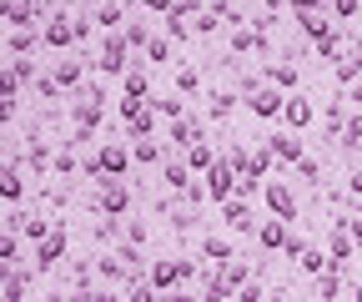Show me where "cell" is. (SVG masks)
Wrapping results in <instances>:
<instances>
[{
  "mask_svg": "<svg viewBox=\"0 0 362 302\" xmlns=\"http://www.w3.org/2000/svg\"><path fill=\"white\" fill-rule=\"evenodd\" d=\"M206 182H211L206 192H211L216 202H226V197H232V187H237V166H232V161H211V177H206Z\"/></svg>",
  "mask_w": 362,
  "mask_h": 302,
  "instance_id": "obj_1",
  "label": "cell"
},
{
  "mask_svg": "<svg viewBox=\"0 0 362 302\" xmlns=\"http://www.w3.org/2000/svg\"><path fill=\"white\" fill-rule=\"evenodd\" d=\"M267 207L277 211V222H292V217H297V197H292V187L272 182V187H267Z\"/></svg>",
  "mask_w": 362,
  "mask_h": 302,
  "instance_id": "obj_2",
  "label": "cell"
},
{
  "mask_svg": "<svg viewBox=\"0 0 362 302\" xmlns=\"http://www.w3.org/2000/svg\"><path fill=\"white\" fill-rule=\"evenodd\" d=\"M257 116H282V106H287V96H277V91H272V86H262V91L247 101Z\"/></svg>",
  "mask_w": 362,
  "mask_h": 302,
  "instance_id": "obj_3",
  "label": "cell"
},
{
  "mask_svg": "<svg viewBox=\"0 0 362 302\" xmlns=\"http://www.w3.org/2000/svg\"><path fill=\"white\" fill-rule=\"evenodd\" d=\"M61 252H66V232H45L40 237V267H56Z\"/></svg>",
  "mask_w": 362,
  "mask_h": 302,
  "instance_id": "obj_4",
  "label": "cell"
},
{
  "mask_svg": "<svg viewBox=\"0 0 362 302\" xmlns=\"http://www.w3.org/2000/svg\"><path fill=\"white\" fill-rule=\"evenodd\" d=\"M267 151H272V156H282V161H302V141H297V137H272Z\"/></svg>",
  "mask_w": 362,
  "mask_h": 302,
  "instance_id": "obj_5",
  "label": "cell"
},
{
  "mask_svg": "<svg viewBox=\"0 0 362 302\" xmlns=\"http://www.w3.org/2000/svg\"><path fill=\"white\" fill-rule=\"evenodd\" d=\"M21 166H0V197H6V202H16L21 197Z\"/></svg>",
  "mask_w": 362,
  "mask_h": 302,
  "instance_id": "obj_6",
  "label": "cell"
},
{
  "mask_svg": "<svg viewBox=\"0 0 362 302\" xmlns=\"http://www.w3.org/2000/svg\"><path fill=\"white\" fill-rule=\"evenodd\" d=\"M282 116H287L292 126H307V121H312V106H307V96H287V106H282Z\"/></svg>",
  "mask_w": 362,
  "mask_h": 302,
  "instance_id": "obj_7",
  "label": "cell"
},
{
  "mask_svg": "<svg viewBox=\"0 0 362 302\" xmlns=\"http://www.w3.org/2000/svg\"><path fill=\"white\" fill-rule=\"evenodd\" d=\"M221 217L232 222L237 232H247V227H252V217H247V207H242V202H226V207H221Z\"/></svg>",
  "mask_w": 362,
  "mask_h": 302,
  "instance_id": "obj_8",
  "label": "cell"
},
{
  "mask_svg": "<svg viewBox=\"0 0 362 302\" xmlns=\"http://www.w3.org/2000/svg\"><path fill=\"white\" fill-rule=\"evenodd\" d=\"M202 252L211 257V262H221V267L232 262V242H221V237H206V247H202Z\"/></svg>",
  "mask_w": 362,
  "mask_h": 302,
  "instance_id": "obj_9",
  "label": "cell"
},
{
  "mask_svg": "<svg viewBox=\"0 0 362 302\" xmlns=\"http://www.w3.org/2000/svg\"><path fill=\"white\" fill-rule=\"evenodd\" d=\"M187 272H192V267H187V262H161V267H156V272H151V277H156V282H161V287H166V282H176V277H187Z\"/></svg>",
  "mask_w": 362,
  "mask_h": 302,
  "instance_id": "obj_10",
  "label": "cell"
},
{
  "mask_svg": "<svg viewBox=\"0 0 362 302\" xmlns=\"http://www.w3.org/2000/svg\"><path fill=\"white\" fill-rule=\"evenodd\" d=\"M101 166H106V171H121V166H126V151H121V146H101V161H96V171H101Z\"/></svg>",
  "mask_w": 362,
  "mask_h": 302,
  "instance_id": "obj_11",
  "label": "cell"
},
{
  "mask_svg": "<svg viewBox=\"0 0 362 302\" xmlns=\"http://www.w3.org/2000/svg\"><path fill=\"white\" fill-rule=\"evenodd\" d=\"M101 207H106V211H121V207H126V187H121V182H106V197H101Z\"/></svg>",
  "mask_w": 362,
  "mask_h": 302,
  "instance_id": "obj_12",
  "label": "cell"
},
{
  "mask_svg": "<svg viewBox=\"0 0 362 302\" xmlns=\"http://www.w3.org/2000/svg\"><path fill=\"white\" fill-rule=\"evenodd\" d=\"M262 247H287V227L282 222H267L262 227Z\"/></svg>",
  "mask_w": 362,
  "mask_h": 302,
  "instance_id": "obj_13",
  "label": "cell"
},
{
  "mask_svg": "<svg viewBox=\"0 0 362 302\" xmlns=\"http://www.w3.org/2000/svg\"><path fill=\"white\" fill-rule=\"evenodd\" d=\"M171 141H181V146H197V121H176V126H171Z\"/></svg>",
  "mask_w": 362,
  "mask_h": 302,
  "instance_id": "obj_14",
  "label": "cell"
},
{
  "mask_svg": "<svg viewBox=\"0 0 362 302\" xmlns=\"http://www.w3.org/2000/svg\"><path fill=\"white\" fill-rule=\"evenodd\" d=\"M146 91H151L146 71H131V76H126V96H146Z\"/></svg>",
  "mask_w": 362,
  "mask_h": 302,
  "instance_id": "obj_15",
  "label": "cell"
},
{
  "mask_svg": "<svg viewBox=\"0 0 362 302\" xmlns=\"http://www.w3.org/2000/svg\"><path fill=\"white\" fill-rule=\"evenodd\" d=\"M317 51H322V56H342V35H337V30H327L322 40H317Z\"/></svg>",
  "mask_w": 362,
  "mask_h": 302,
  "instance_id": "obj_16",
  "label": "cell"
},
{
  "mask_svg": "<svg viewBox=\"0 0 362 302\" xmlns=\"http://www.w3.org/2000/svg\"><path fill=\"white\" fill-rule=\"evenodd\" d=\"M71 35H76V25H61V21H56L51 30H45V40H51V46H66Z\"/></svg>",
  "mask_w": 362,
  "mask_h": 302,
  "instance_id": "obj_17",
  "label": "cell"
},
{
  "mask_svg": "<svg viewBox=\"0 0 362 302\" xmlns=\"http://www.w3.org/2000/svg\"><path fill=\"white\" fill-rule=\"evenodd\" d=\"M332 262V257H322V252H302V272H322Z\"/></svg>",
  "mask_w": 362,
  "mask_h": 302,
  "instance_id": "obj_18",
  "label": "cell"
},
{
  "mask_svg": "<svg viewBox=\"0 0 362 302\" xmlns=\"http://www.w3.org/2000/svg\"><path fill=\"white\" fill-rule=\"evenodd\" d=\"M126 61H121V40H111V46H106V61H101V71H121Z\"/></svg>",
  "mask_w": 362,
  "mask_h": 302,
  "instance_id": "obj_19",
  "label": "cell"
},
{
  "mask_svg": "<svg viewBox=\"0 0 362 302\" xmlns=\"http://www.w3.org/2000/svg\"><path fill=\"white\" fill-rule=\"evenodd\" d=\"M362 76V61H347V66H337V86H347V81H357Z\"/></svg>",
  "mask_w": 362,
  "mask_h": 302,
  "instance_id": "obj_20",
  "label": "cell"
},
{
  "mask_svg": "<svg viewBox=\"0 0 362 302\" xmlns=\"http://www.w3.org/2000/svg\"><path fill=\"white\" fill-rule=\"evenodd\" d=\"M166 187H176V192L187 187V166H166Z\"/></svg>",
  "mask_w": 362,
  "mask_h": 302,
  "instance_id": "obj_21",
  "label": "cell"
},
{
  "mask_svg": "<svg viewBox=\"0 0 362 302\" xmlns=\"http://www.w3.org/2000/svg\"><path fill=\"white\" fill-rule=\"evenodd\" d=\"M272 81H277V86H292L297 71H292V66H272Z\"/></svg>",
  "mask_w": 362,
  "mask_h": 302,
  "instance_id": "obj_22",
  "label": "cell"
},
{
  "mask_svg": "<svg viewBox=\"0 0 362 302\" xmlns=\"http://www.w3.org/2000/svg\"><path fill=\"white\" fill-rule=\"evenodd\" d=\"M192 166H211V146L197 141V146H192Z\"/></svg>",
  "mask_w": 362,
  "mask_h": 302,
  "instance_id": "obj_23",
  "label": "cell"
},
{
  "mask_svg": "<svg viewBox=\"0 0 362 302\" xmlns=\"http://www.w3.org/2000/svg\"><path fill=\"white\" fill-rule=\"evenodd\" d=\"M156 156H161V151H156L151 141H136V161H156Z\"/></svg>",
  "mask_w": 362,
  "mask_h": 302,
  "instance_id": "obj_24",
  "label": "cell"
},
{
  "mask_svg": "<svg viewBox=\"0 0 362 302\" xmlns=\"http://www.w3.org/2000/svg\"><path fill=\"white\" fill-rule=\"evenodd\" d=\"M76 76H81V71H76V66H61V71H56V86H71V81H76Z\"/></svg>",
  "mask_w": 362,
  "mask_h": 302,
  "instance_id": "obj_25",
  "label": "cell"
},
{
  "mask_svg": "<svg viewBox=\"0 0 362 302\" xmlns=\"http://www.w3.org/2000/svg\"><path fill=\"white\" fill-rule=\"evenodd\" d=\"M337 277H342V272H332V277H322V297H337V287H342Z\"/></svg>",
  "mask_w": 362,
  "mask_h": 302,
  "instance_id": "obj_26",
  "label": "cell"
},
{
  "mask_svg": "<svg viewBox=\"0 0 362 302\" xmlns=\"http://www.w3.org/2000/svg\"><path fill=\"white\" fill-rule=\"evenodd\" d=\"M21 292H25V277H11V282H6V297H11V302H16V297H21Z\"/></svg>",
  "mask_w": 362,
  "mask_h": 302,
  "instance_id": "obj_27",
  "label": "cell"
},
{
  "mask_svg": "<svg viewBox=\"0 0 362 302\" xmlns=\"http://www.w3.org/2000/svg\"><path fill=\"white\" fill-rule=\"evenodd\" d=\"M242 302H262V287H257V282H247V287H242Z\"/></svg>",
  "mask_w": 362,
  "mask_h": 302,
  "instance_id": "obj_28",
  "label": "cell"
},
{
  "mask_svg": "<svg viewBox=\"0 0 362 302\" xmlns=\"http://www.w3.org/2000/svg\"><path fill=\"white\" fill-rule=\"evenodd\" d=\"M11 116H16V101H11V96H0V121H11Z\"/></svg>",
  "mask_w": 362,
  "mask_h": 302,
  "instance_id": "obj_29",
  "label": "cell"
},
{
  "mask_svg": "<svg viewBox=\"0 0 362 302\" xmlns=\"http://www.w3.org/2000/svg\"><path fill=\"white\" fill-rule=\"evenodd\" d=\"M347 192H352V197H362V171H352V177H347Z\"/></svg>",
  "mask_w": 362,
  "mask_h": 302,
  "instance_id": "obj_30",
  "label": "cell"
},
{
  "mask_svg": "<svg viewBox=\"0 0 362 302\" xmlns=\"http://www.w3.org/2000/svg\"><path fill=\"white\" fill-rule=\"evenodd\" d=\"M357 11V0H337V16H352Z\"/></svg>",
  "mask_w": 362,
  "mask_h": 302,
  "instance_id": "obj_31",
  "label": "cell"
},
{
  "mask_svg": "<svg viewBox=\"0 0 362 302\" xmlns=\"http://www.w3.org/2000/svg\"><path fill=\"white\" fill-rule=\"evenodd\" d=\"M131 302H151V287H136V292H131Z\"/></svg>",
  "mask_w": 362,
  "mask_h": 302,
  "instance_id": "obj_32",
  "label": "cell"
},
{
  "mask_svg": "<svg viewBox=\"0 0 362 302\" xmlns=\"http://www.w3.org/2000/svg\"><path fill=\"white\" fill-rule=\"evenodd\" d=\"M166 302H197V297H187V292H176V297H166Z\"/></svg>",
  "mask_w": 362,
  "mask_h": 302,
  "instance_id": "obj_33",
  "label": "cell"
},
{
  "mask_svg": "<svg viewBox=\"0 0 362 302\" xmlns=\"http://www.w3.org/2000/svg\"><path fill=\"white\" fill-rule=\"evenodd\" d=\"M357 302H362V287H357Z\"/></svg>",
  "mask_w": 362,
  "mask_h": 302,
  "instance_id": "obj_34",
  "label": "cell"
}]
</instances>
